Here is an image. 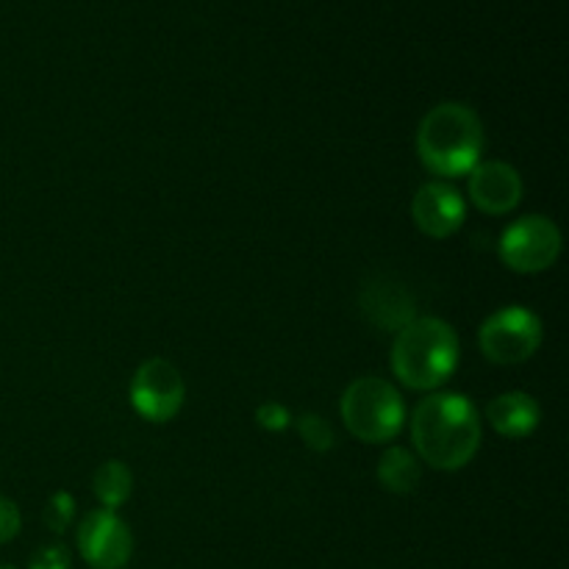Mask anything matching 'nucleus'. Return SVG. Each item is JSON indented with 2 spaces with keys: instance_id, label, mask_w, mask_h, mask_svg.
I'll use <instances>...</instances> for the list:
<instances>
[{
  "instance_id": "obj_1",
  "label": "nucleus",
  "mask_w": 569,
  "mask_h": 569,
  "mask_svg": "<svg viewBox=\"0 0 569 569\" xmlns=\"http://www.w3.org/2000/svg\"><path fill=\"white\" fill-rule=\"evenodd\" d=\"M411 442L433 470L453 472L470 465L481 448V417L467 395L433 392L415 406Z\"/></svg>"
},
{
  "instance_id": "obj_2",
  "label": "nucleus",
  "mask_w": 569,
  "mask_h": 569,
  "mask_svg": "<svg viewBox=\"0 0 569 569\" xmlns=\"http://www.w3.org/2000/svg\"><path fill=\"white\" fill-rule=\"evenodd\" d=\"M417 153L433 176H470L483 153L481 117L465 103L433 106L417 128Z\"/></svg>"
},
{
  "instance_id": "obj_3",
  "label": "nucleus",
  "mask_w": 569,
  "mask_h": 569,
  "mask_svg": "<svg viewBox=\"0 0 569 569\" xmlns=\"http://www.w3.org/2000/svg\"><path fill=\"white\" fill-rule=\"evenodd\" d=\"M459 337L448 322L439 317H415L395 333L389 361L403 387L431 392L450 381L459 367Z\"/></svg>"
},
{
  "instance_id": "obj_4",
  "label": "nucleus",
  "mask_w": 569,
  "mask_h": 569,
  "mask_svg": "<svg viewBox=\"0 0 569 569\" xmlns=\"http://www.w3.org/2000/svg\"><path fill=\"white\" fill-rule=\"evenodd\" d=\"M345 428L359 442L383 445L392 442L406 422V403L398 389L383 378H356L342 392L339 403Z\"/></svg>"
},
{
  "instance_id": "obj_5",
  "label": "nucleus",
  "mask_w": 569,
  "mask_h": 569,
  "mask_svg": "<svg viewBox=\"0 0 569 569\" xmlns=\"http://www.w3.org/2000/svg\"><path fill=\"white\" fill-rule=\"evenodd\" d=\"M478 345L492 365H522L542 345V320L526 306H506L483 320Z\"/></svg>"
},
{
  "instance_id": "obj_6",
  "label": "nucleus",
  "mask_w": 569,
  "mask_h": 569,
  "mask_svg": "<svg viewBox=\"0 0 569 569\" xmlns=\"http://www.w3.org/2000/svg\"><path fill=\"white\" fill-rule=\"evenodd\" d=\"M498 250L509 270L537 276L550 270L561 256V231L548 217L528 214L506 228Z\"/></svg>"
},
{
  "instance_id": "obj_7",
  "label": "nucleus",
  "mask_w": 569,
  "mask_h": 569,
  "mask_svg": "<svg viewBox=\"0 0 569 569\" xmlns=\"http://www.w3.org/2000/svg\"><path fill=\"white\" fill-rule=\"evenodd\" d=\"M128 395H131L133 411L142 420L161 426V422L176 420L178 411L183 409L187 383L176 365L167 359H148L133 372Z\"/></svg>"
},
{
  "instance_id": "obj_8",
  "label": "nucleus",
  "mask_w": 569,
  "mask_h": 569,
  "mask_svg": "<svg viewBox=\"0 0 569 569\" xmlns=\"http://www.w3.org/2000/svg\"><path fill=\"white\" fill-rule=\"evenodd\" d=\"M81 559L94 569H122L131 561V528L109 509H94L83 515L76 533Z\"/></svg>"
},
{
  "instance_id": "obj_9",
  "label": "nucleus",
  "mask_w": 569,
  "mask_h": 569,
  "mask_svg": "<svg viewBox=\"0 0 569 569\" xmlns=\"http://www.w3.org/2000/svg\"><path fill=\"white\" fill-rule=\"evenodd\" d=\"M467 206L459 189L450 183L431 181L420 187V192L411 200V220L420 228L426 237L431 239H448L465 226Z\"/></svg>"
},
{
  "instance_id": "obj_10",
  "label": "nucleus",
  "mask_w": 569,
  "mask_h": 569,
  "mask_svg": "<svg viewBox=\"0 0 569 569\" xmlns=\"http://www.w3.org/2000/svg\"><path fill=\"white\" fill-rule=\"evenodd\" d=\"M359 306L361 315H365L372 326L389 333H398L400 328H406L417 317L415 295L406 289V283H400L398 278L392 276H372L370 281L361 287Z\"/></svg>"
},
{
  "instance_id": "obj_11",
  "label": "nucleus",
  "mask_w": 569,
  "mask_h": 569,
  "mask_svg": "<svg viewBox=\"0 0 569 569\" xmlns=\"http://www.w3.org/2000/svg\"><path fill=\"white\" fill-rule=\"evenodd\" d=\"M470 200L483 214H509L522 200V178L506 161H478L470 170Z\"/></svg>"
},
{
  "instance_id": "obj_12",
  "label": "nucleus",
  "mask_w": 569,
  "mask_h": 569,
  "mask_svg": "<svg viewBox=\"0 0 569 569\" xmlns=\"http://www.w3.org/2000/svg\"><path fill=\"white\" fill-rule=\"evenodd\" d=\"M487 420L500 437L526 439L542 420V409L528 392H503L487 403Z\"/></svg>"
},
{
  "instance_id": "obj_13",
  "label": "nucleus",
  "mask_w": 569,
  "mask_h": 569,
  "mask_svg": "<svg viewBox=\"0 0 569 569\" xmlns=\"http://www.w3.org/2000/svg\"><path fill=\"white\" fill-rule=\"evenodd\" d=\"M420 459L409 448H387L378 461V481L392 495H411L420 483Z\"/></svg>"
},
{
  "instance_id": "obj_14",
  "label": "nucleus",
  "mask_w": 569,
  "mask_h": 569,
  "mask_svg": "<svg viewBox=\"0 0 569 569\" xmlns=\"http://www.w3.org/2000/svg\"><path fill=\"white\" fill-rule=\"evenodd\" d=\"M131 489H133V476L122 461L117 459L103 461V465L94 470L92 492L103 509L109 511L120 509V506L131 498Z\"/></svg>"
},
{
  "instance_id": "obj_15",
  "label": "nucleus",
  "mask_w": 569,
  "mask_h": 569,
  "mask_svg": "<svg viewBox=\"0 0 569 569\" xmlns=\"http://www.w3.org/2000/svg\"><path fill=\"white\" fill-rule=\"evenodd\" d=\"M295 428H298L306 448H311L315 453H328V450L337 448V433H333L331 422H326L320 415H315V411L300 415L298 420H295Z\"/></svg>"
},
{
  "instance_id": "obj_16",
  "label": "nucleus",
  "mask_w": 569,
  "mask_h": 569,
  "mask_svg": "<svg viewBox=\"0 0 569 569\" xmlns=\"http://www.w3.org/2000/svg\"><path fill=\"white\" fill-rule=\"evenodd\" d=\"M76 520V500L70 492L50 495L48 506H44V526L53 533H64Z\"/></svg>"
},
{
  "instance_id": "obj_17",
  "label": "nucleus",
  "mask_w": 569,
  "mask_h": 569,
  "mask_svg": "<svg viewBox=\"0 0 569 569\" xmlns=\"http://www.w3.org/2000/svg\"><path fill=\"white\" fill-rule=\"evenodd\" d=\"M70 565H72L70 550H67L61 542H56V545H44V548H39L37 553L31 556V561H28V569H70Z\"/></svg>"
},
{
  "instance_id": "obj_18",
  "label": "nucleus",
  "mask_w": 569,
  "mask_h": 569,
  "mask_svg": "<svg viewBox=\"0 0 569 569\" xmlns=\"http://www.w3.org/2000/svg\"><path fill=\"white\" fill-rule=\"evenodd\" d=\"M256 422H259L264 431H287L289 426H292V415H289L287 406L276 403V400H270V403H261L259 409H256Z\"/></svg>"
},
{
  "instance_id": "obj_19",
  "label": "nucleus",
  "mask_w": 569,
  "mask_h": 569,
  "mask_svg": "<svg viewBox=\"0 0 569 569\" xmlns=\"http://www.w3.org/2000/svg\"><path fill=\"white\" fill-rule=\"evenodd\" d=\"M20 528H22V517H20V509H17V503L9 498H0V545L11 542V539L20 533Z\"/></svg>"
},
{
  "instance_id": "obj_20",
  "label": "nucleus",
  "mask_w": 569,
  "mask_h": 569,
  "mask_svg": "<svg viewBox=\"0 0 569 569\" xmlns=\"http://www.w3.org/2000/svg\"><path fill=\"white\" fill-rule=\"evenodd\" d=\"M0 569H17V567H11V565H0Z\"/></svg>"
}]
</instances>
